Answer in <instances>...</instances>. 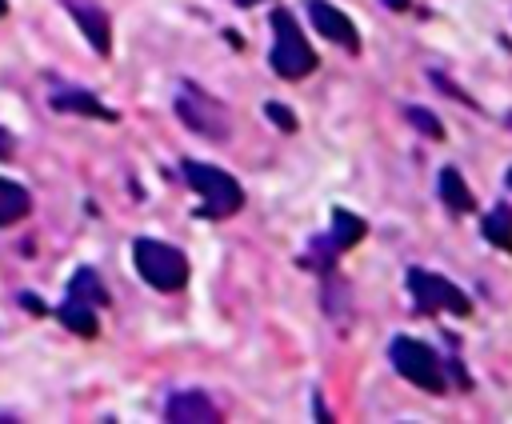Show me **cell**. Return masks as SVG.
Listing matches in <instances>:
<instances>
[{"mask_svg":"<svg viewBox=\"0 0 512 424\" xmlns=\"http://www.w3.org/2000/svg\"><path fill=\"white\" fill-rule=\"evenodd\" d=\"M176 116H180V124L184 128H192L196 136H204V140H228V132H232V120H228V108L216 100V96H208L200 84H192V80H184L180 84V92H176Z\"/></svg>","mask_w":512,"mask_h":424,"instance_id":"4","label":"cell"},{"mask_svg":"<svg viewBox=\"0 0 512 424\" xmlns=\"http://www.w3.org/2000/svg\"><path fill=\"white\" fill-rule=\"evenodd\" d=\"M180 172H184L188 188L200 196V216L228 220L232 212H240L244 192H240V184H236V180H232L224 168L204 164V160H184V164H180Z\"/></svg>","mask_w":512,"mask_h":424,"instance_id":"2","label":"cell"},{"mask_svg":"<svg viewBox=\"0 0 512 424\" xmlns=\"http://www.w3.org/2000/svg\"><path fill=\"white\" fill-rule=\"evenodd\" d=\"M164 416H168V420H176V424H208V420H220V412H216L212 396H208V392H200V388L172 392V396H168Z\"/></svg>","mask_w":512,"mask_h":424,"instance_id":"9","label":"cell"},{"mask_svg":"<svg viewBox=\"0 0 512 424\" xmlns=\"http://www.w3.org/2000/svg\"><path fill=\"white\" fill-rule=\"evenodd\" d=\"M384 4H388L392 12H404V8H408V0H384Z\"/></svg>","mask_w":512,"mask_h":424,"instance_id":"22","label":"cell"},{"mask_svg":"<svg viewBox=\"0 0 512 424\" xmlns=\"http://www.w3.org/2000/svg\"><path fill=\"white\" fill-rule=\"evenodd\" d=\"M508 188H512V168H508Z\"/></svg>","mask_w":512,"mask_h":424,"instance_id":"25","label":"cell"},{"mask_svg":"<svg viewBox=\"0 0 512 424\" xmlns=\"http://www.w3.org/2000/svg\"><path fill=\"white\" fill-rule=\"evenodd\" d=\"M268 64H272V72L280 80H300V76L316 72V64H320V56L304 40V28L296 24V16L288 8L272 12V52H268Z\"/></svg>","mask_w":512,"mask_h":424,"instance_id":"1","label":"cell"},{"mask_svg":"<svg viewBox=\"0 0 512 424\" xmlns=\"http://www.w3.org/2000/svg\"><path fill=\"white\" fill-rule=\"evenodd\" d=\"M132 264H136L140 280L152 284L156 292H180L188 284V256L164 240L140 236L132 244Z\"/></svg>","mask_w":512,"mask_h":424,"instance_id":"3","label":"cell"},{"mask_svg":"<svg viewBox=\"0 0 512 424\" xmlns=\"http://www.w3.org/2000/svg\"><path fill=\"white\" fill-rule=\"evenodd\" d=\"M404 120H408V124H412L420 136H428V140H444V124H440V120H436L428 108L408 104V108H404Z\"/></svg>","mask_w":512,"mask_h":424,"instance_id":"17","label":"cell"},{"mask_svg":"<svg viewBox=\"0 0 512 424\" xmlns=\"http://www.w3.org/2000/svg\"><path fill=\"white\" fill-rule=\"evenodd\" d=\"M28 212H32V196H28V188H20L16 180L0 176V228L24 220Z\"/></svg>","mask_w":512,"mask_h":424,"instance_id":"14","label":"cell"},{"mask_svg":"<svg viewBox=\"0 0 512 424\" xmlns=\"http://www.w3.org/2000/svg\"><path fill=\"white\" fill-rule=\"evenodd\" d=\"M12 152H16V136L0 124V160H12Z\"/></svg>","mask_w":512,"mask_h":424,"instance_id":"19","label":"cell"},{"mask_svg":"<svg viewBox=\"0 0 512 424\" xmlns=\"http://www.w3.org/2000/svg\"><path fill=\"white\" fill-rule=\"evenodd\" d=\"M388 360H392V368H396L408 384H416V388H424V392H444V384H448L440 356H436L424 340H416V336H392Z\"/></svg>","mask_w":512,"mask_h":424,"instance_id":"5","label":"cell"},{"mask_svg":"<svg viewBox=\"0 0 512 424\" xmlns=\"http://www.w3.org/2000/svg\"><path fill=\"white\" fill-rule=\"evenodd\" d=\"M316 420H320V424H328V420H332V416H328V408H324V400H320V396H316Z\"/></svg>","mask_w":512,"mask_h":424,"instance_id":"21","label":"cell"},{"mask_svg":"<svg viewBox=\"0 0 512 424\" xmlns=\"http://www.w3.org/2000/svg\"><path fill=\"white\" fill-rule=\"evenodd\" d=\"M264 116H268L280 132H296V128H300V124H296V116H292V108H288V104H280V100H268V104H264Z\"/></svg>","mask_w":512,"mask_h":424,"instance_id":"18","label":"cell"},{"mask_svg":"<svg viewBox=\"0 0 512 424\" xmlns=\"http://www.w3.org/2000/svg\"><path fill=\"white\" fill-rule=\"evenodd\" d=\"M236 4H240V8H252V4H260V0H236Z\"/></svg>","mask_w":512,"mask_h":424,"instance_id":"23","label":"cell"},{"mask_svg":"<svg viewBox=\"0 0 512 424\" xmlns=\"http://www.w3.org/2000/svg\"><path fill=\"white\" fill-rule=\"evenodd\" d=\"M56 312V320L68 328V332H76V336H84V340H92V336H100V308H92L88 300H76V296H64V304H56L52 308Z\"/></svg>","mask_w":512,"mask_h":424,"instance_id":"11","label":"cell"},{"mask_svg":"<svg viewBox=\"0 0 512 424\" xmlns=\"http://www.w3.org/2000/svg\"><path fill=\"white\" fill-rule=\"evenodd\" d=\"M308 20H312V28H316L324 40L340 44L344 52H360V32H356V24H352L336 4H328V0H308Z\"/></svg>","mask_w":512,"mask_h":424,"instance_id":"7","label":"cell"},{"mask_svg":"<svg viewBox=\"0 0 512 424\" xmlns=\"http://www.w3.org/2000/svg\"><path fill=\"white\" fill-rule=\"evenodd\" d=\"M68 296L88 300L92 308H104V304H108V288L100 284V276H96L92 268H76V272H72V280H68Z\"/></svg>","mask_w":512,"mask_h":424,"instance_id":"16","label":"cell"},{"mask_svg":"<svg viewBox=\"0 0 512 424\" xmlns=\"http://www.w3.org/2000/svg\"><path fill=\"white\" fill-rule=\"evenodd\" d=\"M408 292L420 312H452V316H472V300L464 288H456L448 276L428 272V268H408Z\"/></svg>","mask_w":512,"mask_h":424,"instance_id":"6","label":"cell"},{"mask_svg":"<svg viewBox=\"0 0 512 424\" xmlns=\"http://www.w3.org/2000/svg\"><path fill=\"white\" fill-rule=\"evenodd\" d=\"M20 304H24L32 316H44V312H48V308H44V300H40V296H32V292H20Z\"/></svg>","mask_w":512,"mask_h":424,"instance_id":"20","label":"cell"},{"mask_svg":"<svg viewBox=\"0 0 512 424\" xmlns=\"http://www.w3.org/2000/svg\"><path fill=\"white\" fill-rule=\"evenodd\" d=\"M48 104H52L56 112L92 116V120H104V124H116V120H120V112H116V108L100 104V100H96L92 92H84V88H60V92H52V96H48Z\"/></svg>","mask_w":512,"mask_h":424,"instance_id":"10","label":"cell"},{"mask_svg":"<svg viewBox=\"0 0 512 424\" xmlns=\"http://www.w3.org/2000/svg\"><path fill=\"white\" fill-rule=\"evenodd\" d=\"M436 192H440V204H444L448 212H472V208H476V196L468 192L460 168H452V164H444V168L436 172Z\"/></svg>","mask_w":512,"mask_h":424,"instance_id":"13","label":"cell"},{"mask_svg":"<svg viewBox=\"0 0 512 424\" xmlns=\"http://www.w3.org/2000/svg\"><path fill=\"white\" fill-rule=\"evenodd\" d=\"M64 8L76 16V24L88 36V44L96 48V56H108L112 52V20H108V12L96 0H64Z\"/></svg>","mask_w":512,"mask_h":424,"instance_id":"8","label":"cell"},{"mask_svg":"<svg viewBox=\"0 0 512 424\" xmlns=\"http://www.w3.org/2000/svg\"><path fill=\"white\" fill-rule=\"evenodd\" d=\"M364 232H368V224H364L356 212H348V208H332V228H328V236H320V240L328 244L332 256H340V252H348L352 244H360Z\"/></svg>","mask_w":512,"mask_h":424,"instance_id":"12","label":"cell"},{"mask_svg":"<svg viewBox=\"0 0 512 424\" xmlns=\"http://www.w3.org/2000/svg\"><path fill=\"white\" fill-rule=\"evenodd\" d=\"M0 16H8V0H0Z\"/></svg>","mask_w":512,"mask_h":424,"instance_id":"24","label":"cell"},{"mask_svg":"<svg viewBox=\"0 0 512 424\" xmlns=\"http://www.w3.org/2000/svg\"><path fill=\"white\" fill-rule=\"evenodd\" d=\"M480 232L488 244H496L500 252H512V204H496L492 212H484Z\"/></svg>","mask_w":512,"mask_h":424,"instance_id":"15","label":"cell"}]
</instances>
